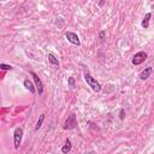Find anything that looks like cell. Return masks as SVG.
<instances>
[{
	"instance_id": "cell-8",
	"label": "cell",
	"mask_w": 154,
	"mask_h": 154,
	"mask_svg": "<svg viewBox=\"0 0 154 154\" xmlns=\"http://www.w3.org/2000/svg\"><path fill=\"white\" fill-rule=\"evenodd\" d=\"M24 87H25L30 93H32V94L36 91V87H35L29 79H24Z\"/></svg>"
},
{
	"instance_id": "cell-2",
	"label": "cell",
	"mask_w": 154,
	"mask_h": 154,
	"mask_svg": "<svg viewBox=\"0 0 154 154\" xmlns=\"http://www.w3.org/2000/svg\"><path fill=\"white\" fill-rule=\"evenodd\" d=\"M77 126V120H76V114L72 113L67 117V119L65 120V125H64V129L65 130H71V129H75Z\"/></svg>"
},
{
	"instance_id": "cell-9",
	"label": "cell",
	"mask_w": 154,
	"mask_h": 154,
	"mask_svg": "<svg viewBox=\"0 0 154 154\" xmlns=\"http://www.w3.org/2000/svg\"><path fill=\"white\" fill-rule=\"evenodd\" d=\"M47 58H48V61L52 64V65H55V66H59V60H58V58L54 55V54H52V53H49L48 55H47Z\"/></svg>"
},
{
	"instance_id": "cell-11",
	"label": "cell",
	"mask_w": 154,
	"mask_h": 154,
	"mask_svg": "<svg viewBox=\"0 0 154 154\" xmlns=\"http://www.w3.org/2000/svg\"><path fill=\"white\" fill-rule=\"evenodd\" d=\"M150 17H152L150 13H146V16H144V18H143V20H142V26H143L144 29H147V28L149 26V19H150Z\"/></svg>"
},
{
	"instance_id": "cell-13",
	"label": "cell",
	"mask_w": 154,
	"mask_h": 154,
	"mask_svg": "<svg viewBox=\"0 0 154 154\" xmlns=\"http://www.w3.org/2000/svg\"><path fill=\"white\" fill-rule=\"evenodd\" d=\"M69 85L71 87V88H75L76 87V84H75V78L73 77H69Z\"/></svg>"
},
{
	"instance_id": "cell-15",
	"label": "cell",
	"mask_w": 154,
	"mask_h": 154,
	"mask_svg": "<svg viewBox=\"0 0 154 154\" xmlns=\"http://www.w3.org/2000/svg\"><path fill=\"white\" fill-rule=\"evenodd\" d=\"M105 35H106V31H101V32H100V34H99V37H100V38H101V40H102V38H103V37H105Z\"/></svg>"
},
{
	"instance_id": "cell-3",
	"label": "cell",
	"mask_w": 154,
	"mask_h": 154,
	"mask_svg": "<svg viewBox=\"0 0 154 154\" xmlns=\"http://www.w3.org/2000/svg\"><path fill=\"white\" fill-rule=\"evenodd\" d=\"M22 137H23V129L22 128H16L14 134H13V141H14V148L18 149L20 143H22Z\"/></svg>"
},
{
	"instance_id": "cell-5",
	"label": "cell",
	"mask_w": 154,
	"mask_h": 154,
	"mask_svg": "<svg viewBox=\"0 0 154 154\" xmlns=\"http://www.w3.org/2000/svg\"><path fill=\"white\" fill-rule=\"evenodd\" d=\"M147 53L146 52H137L135 55H134V58H132V64L134 65H140V64H142L146 59H147Z\"/></svg>"
},
{
	"instance_id": "cell-4",
	"label": "cell",
	"mask_w": 154,
	"mask_h": 154,
	"mask_svg": "<svg viewBox=\"0 0 154 154\" xmlns=\"http://www.w3.org/2000/svg\"><path fill=\"white\" fill-rule=\"evenodd\" d=\"M30 76L32 77V79H34V82H35L36 90H37V91H38V94L41 95V94L43 93V84H42V82H41L40 77H38V76H37V73H35L34 71H30Z\"/></svg>"
},
{
	"instance_id": "cell-7",
	"label": "cell",
	"mask_w": 154,
	"mask_h": 154,
	"mask_svg": "<svg viewBox=\"0 0 154 154\" xmlns=\"http://www.w3.org/2000/svg\"><path fill=\"white\" fill-rule=\"evenodd\" d=\"M152 72H153V69H152L150 66H148V67H146V69L140 73V78H141L142 81H146V79L152 75Z\"/></svg>"
},
{
	"instance_id": "cell-1",
	"label": "cell",
	"mask_w": 154,
	"mask_h": 154,
	"mask_svg": "<svg viewBox=\"0 0 154 154\" xmlns=\"http://www.w3.org/2000/svg\"><path fill=\"white\" fill-rule=\"evenodd\" d=\"M84 79H85V82H87V84L94 90V91H96V93H99V91H101V85H100V83L90 75V73H88V72H85L84 73Z\"/></svg>"
},
{
	"instance_id": "cell-16",
	"label": "cell",
	"mask_w": 154,
	"mask_h": 154,
	"mask_svg": "<svg viewBox=\"0 0 154 154\" xmlns=\"http://www.w3.org/2000/svg\"><path fill=\"white\" fill-rule=\"evenodd\" d=\"M124 114H125V113H124V109H122V111H120V114H119V118H120V119H124V117H125Z\"/></svg>"
},
{
	"instance_id": "cell-10",
	"label": "cell",
	"mask_w": 154,
	"mask_h": 154,
	"mask_svg": "<svg viewBox=\"0 0 154 154\" xmlns=\"http://www.w3.org/2000/svg\"><path fill=\"white\" fill-rule=\"evenodd\" d=\"M71 147H72V146H71V142H70V140L67 138V140L65 141V144H64L63 148H61V152H63L64 154H67V153L71 150Z\"/></svg>"
},
{
	"instance_id": "cell-12",
	"label": "cell",
	"mask_w": 154,
	"mask_h": 154,
	"mask_svg": "<svg viewBox=\"0 0 154 154\" xmlns=\"http://www.w3.org/2000/svg\"><path fill=\"white\" fill-rule=\"evenodd\" d=\"M43 120H45V114H41V116H40V118H38V120H37V123H36V126H35V130H38V129L41 128V125H42V123H43Z\"/></svg>"
},
{
	"instance_id": "cell-14",
	"label": "cell",
	"mask_w": 154,
	"mask_h": 154,
	"mask_svg": "<svg viewBox=\"0 0 154 154\" xmlns=\"http://www.w3.org/2000/svg\"><path fill=\"white\" fill-rule=\"evenodd\" d=\"M0 69L1 70H12L11 65H6V64H0Z\"/></svg>"
},
{
	"instance_id": "cell-6",
	"label": "cell",
	"mask_w": 154,
	"mask_h": 154,
	"mask_svg": "<svg viewBox=\"0 0 154 154\" xmlns=\"http://www.w3.org/2000/svg\"><path fill=\"white\" fill-rule=\"evenodd\" d=\"M65 37L67 38V41H70L71 43H73V45H77V46H79L81 45V41H79V37L75 34V32H71V31H67L66 34H65Z\"/></svg>"
}]
</instances>
